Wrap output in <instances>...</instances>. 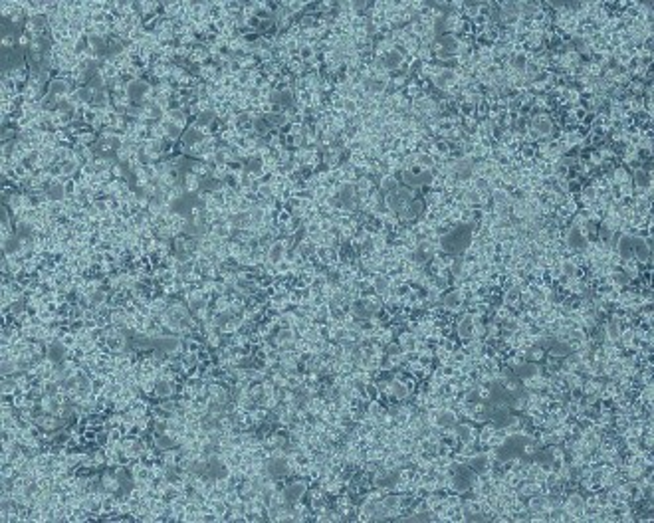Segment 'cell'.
<instances>
[{"mask_svg": "<svg viewBox=\"0 0 654 523\" xmlns=\"http://www.w3.org/2000/svg\"><path fill=\"white\" fill-rule=\"evenodd\" d=\"M377 184H379V190H381L383 195H393V192H397V190H399L400 181L395 177V175H385V177L379 179Z\"/></svg>", "mask_w": 654, "mask_h": 523, "instance_id": "obj_14", "label": "cell"}, {"mask_svg": "<svg viewBox=\"0 0 654 523\" xmlns=\"http://www.w3.org/2000/svg\"><path fill=\"white\" fill-rule=\"evenodd\" d=\"M153 393L159 398H171L175 395V382L169 379H157L153 384Z\"/></svg>", "mask_w": 654, "mask_h": 523, "instance_id": "obj_11", "label": "cell"}, {"mask_svg": "<svg viewBox=\"0 0 654 523\" xmlns=\"http://www.w3.org/2000/svg\"><path fill=\"white\" fill-rule=\"evenodd\" d=\"M415 164L418 169H434L436 167V159L430 155V153H422V151H415Z\"/></svg>", "mask_w": 654, "mask_h": 523, "instance_id": "obj_18", "label": "cell"}, {"mask_svg": "<svg viewBox=\"0 0 654 523\" xmlns=\"http://www.w3.org/2000/svg\"><path fill=\"white\" fill-rule=\"evenodd\" d=\"M341 113L347 115V117L359 115V103H357L355 99H351V97H343V99H341Z\"/></svg>", "mask_w": 654, "mask_h": 523, "instance_id": "obj_23", "label": "cell"}, {"mask_svg": "<svg viewBox=\"0 0 654 523\" xmlns=\"http://www.w3.org/2000/svg\"><path fill=\"white\" fill-rule=\"evenodd\" d=\"M611 181H613V186L624 184V182H633V179H631V171H629L624 164H615V167H613Z\"/></svg>", "mask_w": 654, "mask_h": 523, "instance_id": "obj_16", "label": "cell"}, {"mask_svg": "<svg viewBox=\"0 0 654 523\" xmlns=\"http://www.w3.org/2000/svg\"><path fill=\"white\" fill-rule=\"evenodd\" d=\"M466 291L460 288H450L446 291H442V299H440V306L446 313H464L466 311Z\"/></svg>", "mask_w": 654, "mask_h": 523, "instance_id": "obj_1", "label": "cell"}, {"mask_svg": "<svg viewBox=\"0 0 654 523\" xmlns=\"http://www.w3.org/2000/svg\"><path fill=\"white\" fill-rule=\"evenodd\" d=\"M66 192H68L66 184H64L62 181H58V179H54V181L46 186V197H48V199H52V200L66 199Z\"/></svg>", "mask_w": 654, "mask_h": 523, "instance_id": "obj_15", "label": "cell"}, {"mask_svg": "<svg viewBox=\"0 0 654 523\" xmlns=\"http://www.w3.org/2000/svg\"><path fill=\"white\" fill-rule=\"evenodd\" d=\"M93 93L95 91L91 90L90 86H79V88H75L73 90V93H72V99H75L77 103H91V99H93Z\"/></svg>", "mask_w": 654, "mask_h": 523, "instance_id": "obj_17", "label": "cell"}, {"mask_svg": "<svg viewBox=\"0 0 654 523\" xmlns=\"http://www.w3.org/2000/svg\"><path fill=\"white\" fill-rule=\"evenodd\" d=\"M286 252H288V248H286V244L282 242V238L276 240L272 246L268 248V262L274 264V266L280 264V262H284V260H286Z\"/></svg>", "mask_w": 654, "mask_h": 523, "instance_id": "obj_10", "label": "cell"}, {"mask_svg": "<svg viewBox=\"0 0 654 523\" xmlns=\"http://www.w3.org/2000/svg\"><path fill=\"white\" fill-rule=\"evenodd\" d=\"M454 329H456V339H460V341H468V339L472 337L474 321H472V317L468 315V311L460 313V317L456 319Z\"/></svg>", "mask_w": 654, "mask_h": 523, "instance_id": "obj_5", "label": "cell"}, {"mask_svg": "<svg viewBox=\"0 0 654 523\" xmlns=\"http://www.w3.org/2000/svg\"><path fill=\"white\" fill-rule=\"evenodd\" d=\"M545 355H547V351L545 349H541V347H531L529 351L526 353V359L527 361H533V363H543V359H545Z\"/></svg>", "mask_w": 654, "mask_h": 523, "instance_id": "obj_29", "label": "cell"}, {"mask_svg": "<svg viewBox=\"0 0 654 523\" xmlns=\"http://www.w3.org/2000/svg\"><path fill=\"white\" fill-rule=\"evenodd\" d=\"M66 355H68V347H66V343H62L60 339H54V341L48 343V349H46V357H48V361L64 363L66 361Z\"/></svg>", "mask_w": 654, "mask_h": 523, "instance_id": "obj_7", "label": "cell"}, {"mask_svg": "<svg viewBox=\"0 0 654 523\" xmlns=\"http://www.w3.org/2000/svg\"><path fill=\"white\" fill-rule=\"evenodd\" d=\"M77 171V161L75 159H68V161L60 162V175L62 177H73Z\"/></svg>", "mask_w": 654, "mask_h": 523, "instance_id": "obj_28", "label": "cell"}, {"mask_svg": "<svg viewBox=\"0 0 654 523\" xmlns=\"http://www.w3.org/2000/svg\"><path fill=\"white\" fill-rule=\"evenodd\" d=\"M149 93H151V86L141 77H133L125 86V95H127V99L131 103L143 105L147 101V97H149Z\"/></svg>", "mask_w": 654, "mask_h": 523, "instance_id": "obj_2", "label": "cell"}, {"mask_svg": "<svg viewBox=\"0 0 654 523\" xmlns=\"http://www.w3.org/2000/svg\"><path fill=\"white\" fill-rule=\"evenodd\" d=\"M385 355H387V357H400V355H402V349H400V345L397 341H391L385 345Z\"/></svg>", "mask_w": 654, "mask_h": 523, "instance_id": "obj_32", "label": "cell"}, {"mask_svg": "<svg viewBox=\"0 0 654 523\" xmlns=\"http://www.w3.org/2000/svg\"><path fill=\"white\" fill-rule=\"evenodd\" d=\"M107 101H109L107 91L101 90V91H95V93H93V99H91L90 105L93 109H103L105 105H107Z\"/></svg>", "mask_w": 654, "mask_h": 523, "instance_id": "obj_27", "label": "cell"}, {"mask_svg": "<svg viewBox=\"0 0 654 523\" xmlns=\"http://www.w3.org/2000/svg\"><path fill=\"white\" fill-rule=\"evenodd\" d=\"M583 380H585V377H583L581 373H577V371H567L563 379L565 389H567V391H571V389H581Z\"/></svg>", "mask_w": 654, "mask_h": 523, "instance_id": "obj_19", "label": "cell"}, {"mask_svg": "<svg viewBox=\"0 0 654 523\" xmlns=\"http://www.w3.org/2000/svg\"><path fill=\"white\" fill-rule=\"evenodd\" d=\"M97 442H99V444H105V442H107V432L97 434Z\"/></svg>", "mask_w": 654, "mask_h": 523, "instance_id": "obj_34", "label": "cell"}, {"mask_svg": "<svg viewBox=\"0 0 654 523\" xmlns=\"http://www.w3.org/2000/svg\"><path fill=\"white\" fill-rule=\"evenodd\" d=\"M167 115H169V121H175V123H179V125H182V127H184V123H186V111H184V107L169 109V111H167Z\"/></svg>", "mask_w": 654, "mask_h": 523, "instance_id": "obj_26", "label": "cell"}, {"mask_svg": "<svg viewBox=\"0 0 654 523\" xmlns=\"http://www.w3.org/2000/svg\"><path fill=\"white\" fill-rule=\"evenodd\" d=\"M460 422V416L456 412L454 408H448V406H442L436 410V422L434 426L438 428H452Z\"/></svg>", "mask_w": 654, "mask_h": 523, "instance_id": "obj_4", "label": "cell"}, {"mask_svg": "<svg viewBox=\"0 0 654 523\" xmlns=\"http://www.w3.org/2000/svg\"><path fill=\"white\" fill-rule=\"evenodd\" d=\"M397 343L400 345V349H402V353H406V355H411V353H415V345H417V335L413 333V331H402V333H399V337H397Z\"/></svg>", "mask_w": 654, "mask_h": 523, "instance_id": "obj_13", "label": "cell"}, {"mask_svg": "<svg viewBox=\"0 0 654 523\" xmlns=\"http://www.w3.org/2000/svg\"><path fill=\"white\" fill-rule=\"evenodd\" d=\"M526 361H527V359H526V353H524L522 349H515V351H511L508 357H506V361H504V363H506L508 367H511V369L515 371L517 367H522V365H524Z\"/></svg>", "mask_w": 654, "mask_h": 523, "instance_id": "obj_21", "label": "cell"}, {"mask_svg": "<svg viewBox=\"0 0 654 523\" xmlns=\"http://www.w3.org/2000/svg\"><path fill=\"white\" fill-rule=\"evenodd\" d=\"M371 286H373V291L379 297H385L393 289L391 288V278L387 273H371Z\"/></svg>", "mask_w": 654, "mask_h": 523, "instance_id": "obj_8", "label": "cell"}, {"mask_svg": "<svg viewBox=\"0 0 654 523\" xmlns=\"http://www.w3.org/2000/svg\"><path fill=\"white\" fill-rule=\"evenodd\" d=\"M75 382H77V387H75V391H77V393L88 395V393L91 391V379L88 377V375L77 373V375H75Z\"/></svg>", "mask_w": 654, "mask_h": 523, "instance_id": "obj_25", "label": "cell"}, {"mask_svg": "<svg viewBox=\"0 0 654 523\" xmlns=\"http://www.w3.org/2000/svg\"><path fill=\"white\" fill-rule=\"evenodd\" d=\"M526 505L531 513H533V511H547V507H545V496H537V493H535V496L527 498Z\"/></svg>", "mask_w": 654, "mask_h": 523, "instance_id": "obj_24", "label": "cell"}, {"mask_svg": "<svg viewBox=\"0 0 654 523\" xmlns=\"http://www.w3.org/2000/svg\"><path fill=\"white\" fill-rule=\"evenodd\" d=\"M72 84L68 81V79H64V77H58V79H52L50 81V88H48V95L50 97H54L56 101L58 99H64L66 95H70L72 93Z\"/></svg>", "mask_w": 654, "mask_h": 523, "instance_id": "obj_6", "label": "cell"}, {"mask_svg": "<svg viewBox=\"0 0 654 523\" xmlns=\"http://www.w3.org/2000/svg\"><path fill=\"white\" fill-rule=\"evenodd\" d=\"M488 238H490L492 242H496V244H500V242L508 240L509 238L508 226H500V224H496V226L488 228Z\"/></svg>", "mask_w": 654, "mask_h": 523, "instance_id": "obj_20", "label": "cell"}, {"mask_svg": "<svg viewBox=\"0 0 654 523\" xmlns=\"http://www.w3.org/2000/svg\"><path fill=\"white\" fill-rule=\"evenodd\" d=\"M587 337H589V333L585 331V327H573V329H569V339H571V341L583 343Z\"/></svg>", "mask_w": 654, "mask_h": 523, "instance_id": "obj_31", "label": "cell"}, {"mask_svg": "<svg viewBox=\"0 0 654 523\" xmlns=\"http://www.w3.org/2000/svg\"><path fill=\"white\" fill-rule=\"evenodd\" d=\"M105 299H107V293H105V291H101V289L91 291L90 295H88V301H90V306H93V307H101L103 304H105Z\"/></svg>", "mask_w": 654, "mask_h": 523, "instance_id": "obj_30", "label": "cell"}, {"mask_svg": "<svg viewBox=\"0 0 654 523\" xmlns=\"http://www.w3.org/2000/svg\"><path fill=\"white\" fill-rule=\"evenodd\" d=\"M508 436L509 434L506 432V428H496L494 434L490 436V440H488V446H492V448H502V446L506 444Z\"/></svg>", "mask_w": 654, "mask_h": 523, "instance_id": "obj_22", "label": "cell"}, {"mask_svg": "<svg viewBox=\"0 0 654 523\" xmlns=\"http://www.w3.org/2000/svg\"><path fill=\"white\" fill-rule=\"evenodd\" d=\"M472 188L478 195H486V192H490V182L486 181V179H474Z\"/></svg>", "mask_w": 654, "mask_h": 523, "instance_id": "obj_33", "label": "cell"}, {"mask_svg": "<svg viewBox=\"0 0 654 523\" xmlns=\"http://www.w3.org/2000/svg\"><path fill=\"white\" fill-rule=\"evenodd\" d=\"M155 448H159V450H163V452H171L177 444H179V440L175 438V434L173 432H157L155 434Z\"/></svg>", "mask_w": 654, "mask_h": 523, "instance_id": "obj_9", "label": "cell"}, {"mask_svg": "<svg viewBox=\"0 0 654 523\" xmlns=\"http://www.w3.org/2000/svg\"><path fill=\"white\" fill-rule=\"evenodd\" d=\"M161 133L167 141H181L182 137V125L175 123V121H163V127H161Z\"/></svg>", "mask_w": 654, "mask_h": 523, "instance_id": "obj_12", "label": "cell"}, {"mask_svg": "<svg viewBox=\"0 0 654 523\" xmlns=\"http://www.w3.org/2000/svg\"><path fill=\"white\" fill-rule=\"evenodd\" d=\"M308 489L309 486L306 480H293L290 484H286L282 491H284V498H286L288 504H297V502H302L306 498Z\"/></svg>", "mask_w": 654, "mask_h": 523, "instance_id": "obj_3", "label": "cell"}]
</instances>
